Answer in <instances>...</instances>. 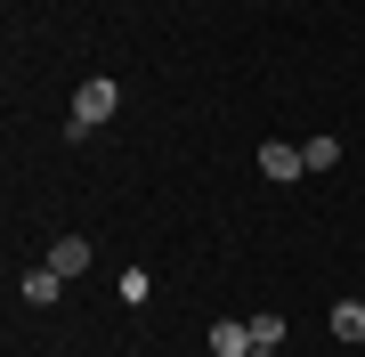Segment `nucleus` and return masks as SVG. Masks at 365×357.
I'll list each match as a JSON object with an SVG mask.
<instances>
[{
    "label": "nucleus",
    "mask_w": 365,
    "mask_h": 357,
    "mask_svg": "<svg viewBox=\"0 0 365 357\" xmlns=\"http://www.w3.org/2000/svg\"><path fill=\"white\" fill-rule=\"evenodd\" d=\"M49 268H57V276H81V268H90V244H81V236H57L49 244Z\"/></svg>",
    "instance_id": "7ed1b4c3"
},
{
    "label": "nucleus",
    "mask_w": 365,
    "mask_h": 357,
    "mask_svg": "<svg viewBox=\"0 0 365 357\" xmlns=\"http://www.w3.org/2000/svg\"><path fill=\"white\" fill-rule=\"evenodd\" d=\"M211 357H252V325H211Z\"/></svg>",
    "instance_id": "20e7f679"
},
{
    "label": "nucleus",
    "mask_w": 365,
    "mask_h": 357,
    "mask_svg": "<svg viewBox=\"0 0 365 357\" xmlns=\"http://www.w3.org/2000/svg\"><path fill=\"white\" fill-rule=\"evenodd\" d=\"M114 106H122V90H114L106 73H98V81H81V98H73V122H66V130H73V138H90V130H98V122L114 114Z\"/></svg>",
    "instance_id": "f257e3e1"
},
{
    "label": "nucleus",
    "mask_w": 365,
    "mask_h": 357,
    "mask_svg": "<svg viewBox=\"0 0 365 357\" xmlns=\"http://www.w3.org/2000/svg\"><path fill=\"white\" fill-rule=\"evenodd\" d=\"M300 155H309V171H333V162H341V138H309Z\"/></svg>",
    "instance_id": "6e6552de"
},
{
    "label": "nucleus",
    "mask_w": 365,
    "mask_h": 357,
    "mask_svg": "<svg viewBox=\"0 0 365 357\" xmlns=\"http://www.w3.org/2000/svg\"><path fill=\"white\" fill-rule=\"evenodd\" d=\"M260 171H268V179H309V155L284 146V138H268V146H260Z\"/></svg>",
    "instance_id": "f03ea898"
},
{
    "label": "nucleus",
    "mask_w": 365,
    "mask_h": 357,
    "mask_svg": "<svg viewBox=\"0 0 365 357\" xmlns=\"http://www.w3.org/2000/svg\"><path fill=\"white\" fill-rule=\"evenodd\" d=\"M252 357H276V349H252Z\"/></svg>",
    "instance_id": "1a4fd4ad"
},
{
    "label": "nucleus",
    "mask_w": 365,
    "mask_h": 357,
    "mask_svg": "<svg viewBox=\"0 0 365 357\" xmlns=\"http://www.w3.org/2000/svg\"><path fill=\"white\" fill-rule=\"evenodd\" d=\"M252 325V349H284V317L276 309H260V317H244Z\"/></svg>",
    "instance_id": "0eeeda50"
},
{
    "label": "nucleus",
    "mask_w": 365,
    "mask_h": 357,
    "mask_svg": "<svg viewBox=\"0 0 365 357\" xmlns=\"http://www.w3.org/2000/svg\"><path fill=\"white\" fill-rule=\"evenodd\" d=\"M333 341H365V301H333Z\"/></svg>",
    "instance_id": "39448f33"
},
{
    "label": "nucleus",
    "mask_w": 365,
    "mask_h": 357,
    "mask_svg": "<svg viewBox=\"0 0 365 357\" xmlns=\"http://www.w3.org/2000/svg\"><path fill=\"white\" fill-rule=\"evenodd\" d=\"M57 292H66V276H57V268H49V260H41V268H33V276H25V301H33V309H49V301H57Z\"/></svg>",
    "instance_id": "423d86ee"
}]
</instances>
